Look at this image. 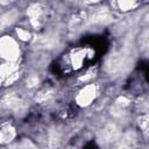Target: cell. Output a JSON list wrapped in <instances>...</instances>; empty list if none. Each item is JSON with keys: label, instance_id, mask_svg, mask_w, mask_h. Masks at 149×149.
I'll use <instances>...</instances> for the list:
<instances>
[{"label": "cell", "instance_id": "9", "mask_svg": "<svg viewBox=\"0 0 149 149\" xmlns=\"http://www.w3.org/2000/svg\"><path fill=\"white\" fill-rule=\"evenodd\" d=\"M15 133L12 127H6L0 130V141L1 142H8L14 137Z\"/></svg>", "mask_w": 149, "mask_h": 149}, {"label": "cell", "instance_id": "12", "mask_svg": "<svg viewBox=\"0 0 149 149\" xmlns=\"http://www.w3.org/2000/svg\"><path fill=\"white\" fill-rule=\"evenodd\" d=\"M38 84V77L37 76H30L27 79V86L28 87H35Z\"/></svg>", "mask_w": 149, "mask_h": 149}, {"label": "cell", "instance_id": "4", "mask_svg": "<svg viewBox=\"0 0 149 149\" xmlns=\"http://www.w3.org/2000/svg\"><path fill=\"white\" fill-rule=\"evenodd\" d=\"M109 19H111V14H109L108 9L107 8H100L88 19V21L92 24H104V23L108 22Z\"/></svg>", "mask_w": 149, "mask_h": 149}, {"label": "cell", "instance_id": "11", "mask_svg": "<svg viewBox=\"0 0 149 149\" xmlns=\"http://www.w3.org/2000/svg\"><path fill=\"white\" fill-rule=\"evenodd\" d=\"M116 5L119 6L120 9L127 10V9H132V8L136 7L137 6V2H135V1H119Z\"/></svg>", "mask_w": 149, "mask_h": 149}, {"label": "cell", "instance_id": "13", "mask_svg": "<svg viewBox=\"0 0 149 149\" xmlns=\"http://www.w3.org/2000/svg\"><path fill=\"white\" fill-rule=\"evenodd\" d=\"M17 35L22 40H29L30 38V34L27 31V30H23V29H19L17 30Z\"/></svg>", "mask_w": 149, "mask_h": 149}, {"label": "cell", "instance_id": "1", "mask_svg": "<svg viewBox=\"0 0 149 149\" xmlns=\"http://www.w3.org/2000/svg\"><path fill=\"white\" fill-rule=\"evenodd\" d=\"M128 61V49L126 47H123L121 50L114 52L113 55H111L106 62V70L109 73H114L120 71L123 66H126Z\"/></svg>", "mask_w": 149, "mask_h": 149}, {"label": "cell", "instance_id": "10", "mask_svg": "<svg viewBox=\"0 0 149 149\" xmlns=\"http://www.w3.org/2000/svg\"><path fill=\"white\" fill-rule=\"evenodd\" d=\"M51 97H52V91H51V90H44V91H41V92L37 94L36 99H37L38 101H41V102H45V101H48Z\"/></svg>", "mask_w": 149, "mask_h": 149}, {"label": "cell", "instance_id": "15", "mask_svg": "<svg viewBox=\"0 0 149 149\" xmlns=\"http://www.w3.org/2000/svg\"><path fill=\"white\" fill-rule=\"evenodd\" d=\"M147 120H148V118H147V115H144V116H142L141 118V121H140V125H141V127L143 128V130H146L147 129Z\"/></svg>", "mask_w": 149, "mask_h": 149}, {"label": "cell", "instance_id": "7", "mask_svg": "<svg viewBox=\"0 0 149 149\" xmlns=\"http://www.w3.org/2000/svg\"><path fill=\"white\" fill-rule=\"evenodd\" d=\"M119 134V129L114 123H109L107 125L104 130H102V140L104 142H109L112 140H114Z\"/></svg>", "mask_w": 149, "mask_h": 149}, {"label": "cell", "instance_id": "6", "mask_svg": "<svg viewBox=\"0 0 149 149\" xmlns=\"http://www.w3.org/2000/svg\"><path fill=\"white\" fill-rule=\"evenodd\" d=\"M136 144V137L134 133H127L118 142L115 149H134Z\"/></svg>", "mask_w": 149, "mask_h": 149}, {"label": "cell", "instance_id": "5", "mask_svg": "<svg viewBox=\"0 0 149 149\" xmlns=\"http://www.w3.org/2000/svg\"><path fill=\"white\" fill-rule=\"evenodd\" d=\"M57 44V36L55 35H44L40 36L34 41V45H37L38 48H54Z\"/></svg>", "mask_w": 149, "mask_h": 149}, {"label": "cell", "instance_id": "14", "mask_svg": "<svg viewBox=\"0 0 149 149\" xmlns=\"http://www.w3.org/2000/svg\"><path fill=\"white\" fill-rule=\"evenodd\" d=\"M19 149H37V148L34 144H31L30 142H23V143L20 144Z\"/></svg>", "mask_w": 149, "mask_h": 149}, {"label": "cell", "instance_id": "3", "mask_svg": "<svg viewBox=\"0 0 149 149\" xmlns=\"http://www.w3.org/2000/svg\"><path fill=\"white\" fill-rule=\"evenodd\" d=\"M2 104L8 108V109H13V111H17V109H21V107L23 106V100L22 98L12 92V93H8L3 97L2 99Z\"/></svg>", "mask_w": 149, "mask_h": 149}, {"label": "cell", "instance_id": "8", "mask_svg": "<svg viewBox=\"0 0 149 149\" xmlns=\"http://www.w3.org/2000/svg\"><path fill=\"white\" fill-rule=\"evenodd\" d=\"M93 97H94V87L88 86V87H86L85 90H83L80 92V94L78 97V102L81 104V105H84V104L86 105L91 101V99Z\"/></svg>", "mask_w": 149, "mask_h": 149}, {"label": "cell", "instance_id": "2", "mask_svg": "<svg viewBox=\"0 0 149 149\" xmlns=\"http://www.w3.org/2000/svg\"><path fill=\"white\" fill-rule=\"evenodd\" d=\"M0 54L9 59L16 58L19 54V49L15 44V42L10 38H2L0 40Z\"/></svg>", "mask_w": 149, "mask_h": 149}]
</instances>
